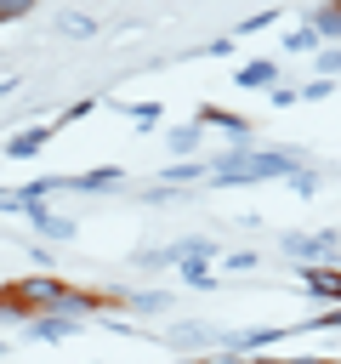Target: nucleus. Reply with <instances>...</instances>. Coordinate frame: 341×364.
Segmentation results:
<instances>
[{"mask_svg":"<svg viewBox=\"0 0 341 364\" xmlns=\"http://www.w3.org/2000/svg\"><path fill=\"white\" fill-rule=\"evenodd\" d=\"M307 165L290 154V148H233L222 159H210V176L216 182H267V176H301Z\"/></svg>","mask_w":341,"mask_h":364,"instance_id":"nucleus-1","label":"nucleus"},{"mask_svg":"<svg viewBox=\"0 0 341 364\" xmlns=\"http://www.w3.org/2000/svg\"><path fill=\"white\" fill-rule=\"evenodd\" d=\"M17 199H23V210H17V216H28L45 239H68V233H74V222H68V216H57V210H45V199H28V193H17Z\"/></svg>","mask_w":341,"mask_h":364,"instance_id":"nucleus-2","label":"nucleus"},{"mask_svg":"<svg viewBox=\"0 0 341 364\" xmlns=\"http://www.w3.org/2000/svg\"><path fill=\"white\" fill-rule=\"evenodd\" d=\"M301 284H307L313 296H324V301H341V267L313 262V267H301Z\"/></svg>","mask_w":341,"mask_h":364,"instance_id":"nucleus-3","label":"nucleus"},{"mask_svg":"<svg viewBox=\"0 0 341 364\" xmlns=\"http://www.w3.org/2000/svg\"><path fill=\"white\" fill-rule=\"evenodd\" d=\"M74 330H80V318H63V313H45V318L28 324L34 341H63V336H74Z\"/></svg>","mask_w":341,"mask_h":364,"instance_id":"nucleus-4","label":"nucleus"},{"mask_svg":"<svg viewBox=\"0 0 341 364\" xmlns=\"http://www.w3.org/2000/svg\"><path fill=\"white\" fill-rule=\"evenodd\" d=\"M239 85L250 91V85H278V63H244L239 68Z\"/></svg>","mask_w":341,"mask_h":364,"instance_id":"nucleus-5","label":"nucleus"},{"mask_svg":"<svg viewBox=\"0 0 341 364\" xmlns=\"http://www.w3.org/2000/svg\"><path fill=\"white\" fill-rule=\"evenodd\" d=\"M68 188H80V193H97V188H119V171H85V176H68Z\"/></svg>","mask_w":341,"mask_h":364,"instance_id":"nucleus-6","label":"nucleus"},{"mask_svg":"<svg viewBox=\"0 0 341 364\" xmlns=\"http://www.w3.org/2000/svg\"><path fill=\"white\" fill-rule=\"evenodd\" d=\"M165 341H176V347H210V330H199V324H170Z\"/></svg>","mask_w":341,"mask_h":364,"instance_id":"nucleus-7","label":"nucleus"},{"mask_svg":"<svg viewBox=\"0 0 341 364\" xmlns=\"http://www.w3.org/2000/svg\"><path fill=\"white\" fill-rule=\"evenodd\" d=\"M313 28L330 34V40H341V0H335V6H318V11H313Z\"/></svg>","mask_w":341,"mask_h":364,"instance_id":"nucleus-8","label":"nucleus"},{"mask_svg":"<svg viewBox=\"0 0 341 364\" xmlns=\"http://www.w3.org/2000/svg\"><path fill=\"white\" fill-rule=\"evenodd\" d=\"M125 301H131L136 313H165V307H170V296H165V290H136V296H125Z\"/></svg>","mask_w":341,"mask_h":364,"instance_id":"nucleus-9","label":"nucleus"},{"mask_svg":"<svg viewBox=\"0 0 341 364\" xmlns=\"http://www.w3.org/2000/svg\"><path fill=\"white\" fill-rule=\"evenodd\" d=\"M165 142H170V154H193V148H199V125H176Z\"/></svg>","mask_w":341,"mask_h":364,"instance_id":"nucleus-10","label":"nucleus"},{"mask_svg":"<svg viewBox=\"0 0 341 364\" xmlns=\"http://www.w3.org/2000/svg\"><path fill=\"white\" fill-rule=\"evenodd\" d=\"M182 284H193V290H210L216 284V273H205V256L199 262H182Z\"/></svg>","mask_w":341,"mask_h":364,"instance_id":"nucleus-11","label":"nucleus"},{"mask_svg":"<svg viewBox=\"0 0 341 364\" xmlns=\"http://www.w3.org/2000/svg\"><path fill=\"white\" fill-rule=\"evenodd\" d=\"M40 142H45V131H23V136H11V142H6V154H11V159H23V154H34Z\"/></svg>","mask_w":341,"mask_h":364,"instance_id":"nucleus-12","label":"nucleus"},{"mask_svg":"<svg viewBox=\"0 0 341 364\" xmlns=\"http://www.w3.org/2000/svg\"><path fill=\"white\" fill-rule=\"evenodd\" d=\"M284 46H290V51H313V46H318V28H313V23H307V28H290Z\"/></svg>","mask_w":341,"mask_h":364,"instance_id":"nucleus-13","label":"nucleus"},{"mask_svg":"<svg viewBox=\"0 0 341 364\" xmlns=\"http://www.w3.org/2000/svg\"><path fill=\"white\" fill-rule=\"evenodd\" d=\"M57 28H63V34H68V40H85V34H91V28H97V23H91V17H63V23H57Z\"/></svg>","mask_w":341,"mask_h":364,"instance_id":"nucleus-14","label":"nucleus"},{"mask_svg":"<svg viewBox=\"0 0 341 364\" xmlns=\"http://www.w3.org/2000/svg\"><path fill=\"white\" fill-rule=\"evenodd\" d=\"M188 176H205V159H193V165H170V171H165V182H188Z\"/></svg>","mask_w":341,"mask_h":364,"instance_id":"nucleus-15","label":"nucleus"},{"mask_svg":"<svg viewBox=\"0 0 341 364\" xmlns=\"http://www.w3.org/2000/svg\"><path fill=\"white\" fill-rule=\"evenodd\" d=\"M318 74H324V80L341 74V51H324V57H318Z\"/></svg>","mask_w":341,"mask_h":364,"instance_id":"nucleus-16","label":"nucleus"},{"mask_svg":"<svg viewBox=\"0 0 341 364\" xmlns=\"http://www.w3.org/2000/svg\"><path fill=\"white\" fill-rule=\"evenodd\" d=\"M273 364H324V358H273Z\"/></svg>","mask_w":341,"mask_h":364,"instance_id":"nucleus-17","label":"nucleus"}]
</instances>
